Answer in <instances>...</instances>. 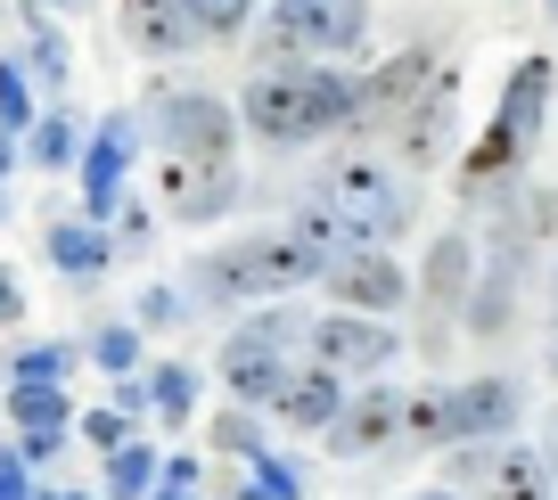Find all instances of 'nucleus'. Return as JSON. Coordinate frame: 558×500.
<instances>
[{
  "label": "nucleus",
  "instance_id": "1",
  "mask_svg": "<svg viewBox=\"0 0 558 500\" xmlns=\"http://www.w3.org/2000/svg\"><path fill=\"white\" fill-rule=\"evenodd\" d=\"M239 123L263 139V148H304V139L353 123V74H329V66H263L255 83L239 90Z\"/></svg>",
  "mask_w": 558,
  "mask_h": 500
},
{
  "label": "nucleus",
  "instance_id": "2",
  "mask_svg": "<svg viewBox=\"0 0 558 500\" xmlns=\"http://www.w3.org/2000/svg\"><path fill=\"white\" fill-rule=\"evenodd\" d=\"M320 271H329V255L288 222V230H246L222 255H197L190 288H206V304H271V295L304 288V279H320Z\"/></svg>",
  "mask_w": 558,
  "mask_h": 500
},
{
  "label": "nucleus",
  "instance_id": "3",
  "mask_svg": "<svg viewBox=\"0 0 558 500\" xmlns=\"http://www.w3.org/2000/svg\"><path fill=\"white\" fill-rule=\"evenodd\" d=\"M550 58H525L518 74H509V90H501V115L485 123V139L469 148V164H460V197H485V190H501L509 173L525 164V148L542 139V115H550Z\"/></svg>",
  "mask_w": 558,
  "mask_h": 500
},
{
  "label": "nucleus",
  "instance_id": "4",
  "mask_svg": "<svg viewBox=\"0 0 558 500\" xmlns=\"http://www.w3.org/2000/svg\"><path fill=\"white\" fill-rule=\"evenodd\" d=\"M320 206L345 230H362V239H402L411 230V190L386 164H362V156H345V164L320 173Z\"/></svg>",
  "mask_w": 558,
  "mask_h": 500
},
{
  "label": "nucleus",
  "instance_id": "5",
  "mask_svg": "<svg viewBox=\"0 0 558 500\" xmlns=\"http://www.w3.org/2000/svg\"><path fill=\"white\" fill-rule=\"evenodd\" d=\"M296 337H304L296 312H263L255 328H239V337L222 345V386L239 402H279V394H288V378H296V362H288Z\"/></svg>",
  "mask_w": 558,
  "mask_h": 500
},
{
  "label": "nucleus",
  "instance_id": "6",
  "mask_svg": "<svg viewBox=\"0 0 558 500\" xmlns=\"http://www.w3.org/2000/svg\"><path fill=\"white\" fill-rule=\"evenodd\" d=\"M148 132H157L165 156H230V139H239V107L214 99V90H157Z\"/></svg>",
  "mask_w": 558,
  "mask_h": 500
},
{
  "label": "nucleus",
  "instance_id": "7",
  "mask_svg": "<svg viewBox=\"0 0 558 500\" xmlns=\"http://www.w3.org/2000/svg\"><path fill=\"white\" fill-rule=\"evenodd\" d=\"M369 34V0H279L271 9V50L279 58H337V50H362Z\"/></svg>",
  "mask_w": 558,
  "mask_h": 500
},
{
  "label": "nucleus",
  "instance_id": "8",
  "mask_svg": "<svg viewBox=\"0 0 558 500\" xmlns=\"http://www.w3.org/2000/svg\"><path fill=\"white\" fill-rule=\"evenodd\" d=\"M402 353V337L386 328V312H353V304H337L329 320H313V362H329L337 378H353V369H386Z\"/></svg>",
  "mask_w": 558,
  "mask_h": 500
},
{
  "label": "nucleus",
  "instance_id": "9",
  "mask_svg": "<svg viewBox=\"0 0 558 500\" xmlns=\"http://www.w3.org/2000/svg\"><path fill=\"white\" fill-rule=\"evenodd\" d=\"M239 197L230 156H165L157 164V206L173 222H222V206Z\"/></svg>",
  "mask_w": 558,
  "mask_h": 500
},
{
  "label": "nucleus",
  "instance_id": "10",
  "mask_svg": "<svg viewBox=\"0 0 558 500\" xmlns=\"http://www.w3.org/2000/svg\"><path fill=\"white\" fill-rule=\"evenodd\" d=\"M427 83H436V50H427V41H418V50H402V58H386L378 74H362V83H353V132L411 115V107L427 99Z\"/></svg>",
  "mask_w": 558,
  "mask_h": 500
},
{
  "label": "nucleus",
  "instance_id": "11",
  "mask_svg": "<svg viewBox=\"0 0 558 500\" xmlns=\"http://www.w3.org/2000/svg\"><path fill=\"white\" fill-rule=\"evenodd\" d=\"M132 148H140V115H107L99 132H90V148H83V214L90 222H107V214L123 206V173H132Z\"/></svg>",
  "mask_w": 558,
  "mask_h": 500
},
{
  "label": "nucleus",
  "instance_id": "12",
  "mask_svg": "<svg viewBox=\"0 0 558 500\" xmlns=\"http://www.w3.org/2000/svg\"><path fill=\"white\" fill-rule=\"evenodd\" d=\"M320 279H329V295H337V304H353V312H402V304H411L402 263L378 255V246H345Z\"/></svg>",
  "mask_w": 558,
  "mask_h": 500
},
{
  "label": "nucleus",
  "instance_id": "13",
  "mask_svg": "<svg viewBox=\"0 0 558 500\" xmlns=\"http://www.w3.org/2000/svg\"><path fill=\"white\" fill-rule=\"evenodd\" d=\"M402 402H411V394H395V386L353 394L345 411H337V427H329V451H337V460H369V451H386L402 435Z\"/></svg>",
  "mask_w": 558,
  "mask_h": 500
},
{
  "label": "nucleus",
  "instance_id": "14",
  "mask_svg": "<svg viewBox=\"0 0 558 500\" xmlns=\"http://www.w3.org/2000/svg\"><path fill=\"white\" fill-rule=\"evenodd\" d=\"M525 411V394L509 378H469L452 386V443H493V435H509Z\"/></svg>",
  "mask_w": 558,
  "mask_h": 500
},
{
  "label": "nucleus",
  "instance_id": "15",
  "mask_svg": "<svg viewBox=\"0 0 558 500\" xmlns=\"http://www.w3.org/2000/svg\"><path fill=\"white\" fill-rule=\"evenodd\" d=\"M123 41L132 50H157V58H173V50H197V17H190V0H123Z\"/></svg>",
  "mask_w": 558,
  "mask_h": 500
},
{
  "label": "nucleus",
  "instance_id": "16",
  "mask_svg": "<svg viewBox=\"0 0 558 500\" xmlns=\"http://www.w3.org/2000/svg\"><path fill=\"white\" fill-rule=\"evenodd\" d=\"M485 500H558V467L534 443H501L485 460Z\"/></svg>",
  "mask_w": 558,
  "mask_h": 500
},
{
  "label": "nucleus",
  "instance_id": "17",
  "mask_svg": "<svg viewBox=\"0 0 558 500\" xmlns=\"http://www.w3.org/2000/svg\"><path fill=\"white\" fill-rule=\"evenodd\" d=\"M271 411L288 418V427H320V435H329V427H337V411H345V378H337L329 362H304Z\"/></svg>",
  "mask_w": 558,
  "mask_h": 500
},
{
  "label": "nucleus",
  "instance_id": "18",
  "mask_svg": "<svg viewBox=\"0 0 558 500\" xmlns=\"http://www.w3.org/2000/svg\"><path fill=\"white\" fill-rule=\"evenodd\" d=\"M476 288V246L460 239V230H444L436 246H427V271H418V295L427 304H469Z\"/></svg>",
  "mask_w": 558,
  "mask_h": 500
},
{
  "label": "nucleus",
  "instance_id": "19",
  "mask_svg": "<svg viewBox=\"0 0 558 500\" xmlns=\"http://www.w3.org/2000/svg\"><path fill=\"white\" fill-rule=\"evenodd\" d=\"M452 115H460L452 74H436V83H427V107H411V115H402V148H411V164H436V156H444V139H452Z\"/></svg>",
  "mask_w": 558,
  "mask_h": 500
},
{
  "label": "nucleus",
  "instance_id": "20",
  "mask_svg": "<svg viewBox=\"0 0 558 500\" xmlns=\"http://www.w3.org/2000/svg\"><path fill=\"white\" fill-rule=\"evenodd\" d=\"M509 312H518V246H509V255L469 288V328H476V337H501Z\"/></svg>",
  "mask_w": 558,
  "mask_h": 500
},
{
  "label": "nucleus",
  "instance_id": "21",
  "mask_svg": "<svg viewBox=\"0 0 558 500\" xmlns=\"http://www.w3.org/2000/svg\"><path fill=\"white\" fill-rule=\"evenodd\" d=\"M25 164H41V173H74V164H83V123H74L66 107L34 115V132H25Z\"/></svg>",
  "mask_w": 558,
  "mask_h": 500
},
{
  "label": "nucleus",
  "instance_id": "22",
  "mask_svg": "<svg viewBox=\"0 0 558 500\" xmlns=\"http://www.w3.org/2000/svg\"><path fill=\"white\" fill-rule=\"evenodd\" d=\"M50 263H58L66 279H99V271H107L99 222H90V214H74V222H50Z\"/></svg>",
  "mask_w": 558,
  "mask_h": 500
},
{
  "label": "nucleus",
  "instance_id": "23",
  "mask_svg": "<svg viewBox=\"0 0 558 500\" xmlns=\"http://www.w3.org/2000/svg\"><path fill=\"white\" fill-rule=\"evenodd\" d=\"M9 418H17L25 435H66V386H17L9 394Z\"/></svg>",
  "mask_w": 558,
  "mask_h": 500
},
{
  "label": "nucleus",
  "instance_id": "24",
  "mask_svg": "<svg viewBox=\"0 0 558 500\" xmlns=\"http://www.w3.org/2000/svg\"><path fill=\"white\" fill-rule=\"evenodd\" d=\"M34 74H25V58H0V132H34V115H41V99H34Z\"/></svg>",
  "mask_w": 558,
  "mask_h": 500
},
{
  "label": "nucleus",
  "instance_id": "25",
  "mask_svg": "<svg viewBox=\"0 0 558 500\" xmlns=\"http://www.w3.org/2000/svg\"><path fill=\"white\" fill-rule=\"evenodd\" d=\"M148 484H157V451L148 443L107 451V500H148Z\"/></svg>",
  "mask_w": 558,
  "mask_h": 500
},
{
  "label": "nucleus",
  "instance_id": "26",
  "mask_svg": "<svg viewBox=\"0 0 558 500\" xmlns=\"http://www.w3.org/2000/svg\"><path fill=\"white\" fill-rule=\"evenodd\" d=\"M25 74H34L41 90H58L66 83V34H58V25H25Z\"/></svg>",
  "mask_w": 558,
  "mask_h": 500
},
{
  "label": "nucleus",
  "instance_id": "27",
  "mask_svg": "<svg viewBox=\"0 0 558 500\" xmlns=\"http://www.w3.org/2000/svg\"><path fill=\"white\" fill-rule=\"evenodd\" d=\"M402 435H418V443H452V386L402 402Z\"/></svg>",
  "mask_w": 558,
  "mask_h": 500
},
{
  "label": "nucleus",
  "instance_id": "28",
  "mask_svg": "<svg viewBox=\"0 0 558 500\" xmlns=\"http://www.w3.org/2000/svg\"><path fill=\"white\" fill-rule=\"evenodd\" d=\"M246 467H255V476H246V500H304V476L279 460V451H255Z\"/></svg>",
  "mask_w": 558,
  "mask_h": 500
},
{
  "label": "nucleus",
  "instance_id": "29",
  "mask_svg": "<svg viewBox=\"0 0 558 500\" xmlns=\"http://www.w3.org/2000/svg\"><path fill=\"white\" fill-rule=\"evenodd\" d=\"M190 17L206 41H239L246 25H255V0H190Z\"/></svg>",
  "mask_w": 558,
  "mask_h": 500
},
{
  "label": "nucleus",
  "instance_id": "30",
  "mask_svg": "<svg viewBox=\"0 0 558 500\" xmlns=\"http://www.w3.org/2000/svg\"><path fill=\"white\" fill-rule=\"evenodd\" d=\"M90 369L132 378V369H140V328H99V337H90Z\"/></svg>",
  "mask_w": 558,
  "mask_h": 500
},
{
  "label": "nucleus",
  "instance_id": "31",
  "mask_svg": "<svg viewBox=\"0 0 558 500\" xmlns=\"http://www.w3.org/2000/svg\"><path fill=\"white\" fill-rule=\"evenodd\" d=\"M148 402H157V418H190V411H197V378H190L181 362H165L157 386H148Z\"/></svg>",
  "mask_w": 558,
  "mask_h": 500
},
{
  "label": "nucleus",
  "instance_id": "32",
  "mask_svg": "<svg viewBox=\"0 0 558 500\" xmlns=\"http://www.w3.org/2000/svg\"><path fill=\"white\" fill-rule=\"evenodd\" d=\"M66 369H74L66 345H25L17 353V386H66Z\"/></svg>",
  "mask_w": 558,
  "mask_h": 500
},
{
  "label": "nucleus",
  "instance_id": "33",
  "mask_svg": "<svg viewBox=\"0 0 558 500\" xmlns=\"http://www.w3.org/2000/svg\"><path fill=\"white\" fill-rule=\"evenodd\" d=\"M214 443H222V451H239V460H255V451H263V435H255V418H246V411H230L222 427H214Z\"/></svg>",
  "mask_w": 558,
  "mask_h": 500
},
{
  "label": "nucleus",
  "instance_id": "34",
  "mask_svg": "<svg viewBox=\"0 0 558 500\" xmlns=\"http://www.w3.org/2000/svg\"><path fill=\"white\" fill-rule=\"evenodd\" d=\"M25 467H34L25 451H0V500H25V492H34V484H25Z\"/></svg>",
  "mask_w": 558,
  "mask_h": 500
},
{
  "label": "nucleus",
  "instance_id": "35",
  "mask_svg": "<svg viewBox=\"0 0 558 500\" xmlns=\"http://www.w3.org/2000/svg\"><path fill=\"white\" fill-rule=\"evenodd\" d=\"M173 320H181V304H173L165 288H148V295H140V328H173Z\"/></svg>",
  "mask_w": 558,
  "mask_h": 500
},
{
  "label": "nucleus",
  "instance_id": "36",
  "mask_svg": "<svg viewBox=\"0 0 558 500\" xmlns=\"http://www.w3.org/2000/svg\"><path fill=\"white\" fill-rule=\"evenodd\" d=\"M83 427H90V443H99V451H123V418L116 411H90Z\"/></svg>",
  "mask_w": 558,
  "mask_h": 500
},
{
  "label": "nucleus",
  "instance_id": "37",
  "mask_svg": "<svg viewBox=\"0 0 558 500\" xmlns=\"http://www.w3.org/2000/svg\"><path fill=\"white\" fill-rule=\"evenodd\" d=\"M190 484H197V467L173 460V467H165V492H157V500H190Z\"/></svg>",
  "mask_w": 558,
  "mask_h": 500
},
{
  "label": "nucleus",
  "instance_id": "38",
  "mask_svg": "<svg viewBox=\"0 0 558 500\" xmlns=\"http://www.w3.org/2000/svg\"><path fill=\"white\" fill-rule=\"evenodd\" d=\"M0 320H25V288H17V271H0Z\"/></svg>",
  "mask_w": 558,
  "mask_h": 500
},
{
  "label": "nucleus",
  "instance_id": "39",
  "mask_svg": "<svg viewBox=\"0 0 558 500\" xmlns=\"http://www.w3.org/2000/svg\"><path fill=\"white\" fill-rule=\"evenodd\" d=\"M17 148H25L17 132H0V181H9V164H17Z\"/></svg>",
  "mask_w": 558,
  "mask_h": 500
},
{
  "label": "nucleus",
  "instance_id": "40",
  "mask_svg": "<svg viewBox=\"0 0 558 500\" xmlns=\"http://www.w3.org/2000/svg\"><path fill=\"white\" fill-rule=\"evenodd\" d=\"M550 369H558V279H550Z\"/></svg>",
  "mask_w": 558,
  "mask_h": 500
},
{
  "label": "nucleus",
  "instance_id": "41",
  "mask_svg": "<svg viewBox=\"0 0 558 500\" xmlns=\"http://www.w3.org/2000/svg\"><path fill=\"white\" fill-rule=\"evenodd\" d=\"M418 500H460V492H418Z\"/></svg>",
  "mask_w": 558,
  "mask_h": 500
},
{
  "label": "nucleus",
  "instance_id": "42",
  "mask_svg": "<svg viewBox=\"0 0 558 500\" xmlns=\"http://www.w3.org/2000/svg\"><path fill=\"white\" fill-rule=\"evenodd\" d=\"M542 9H550V25H558V0H542Z\"/></svg>",
  "mask_w": 558,
  "mask_h": 500
},
{
  "label": "nucleus",
  "instance_id": "43",
  "mask_svg": "<svg viewBox=\"0 0 558 500\" xmlns=\"http://www.w3.org/2000/svg\"><path fill=\"white\" fill-rule=\"evenodd\" d=\"M25 500H58V492H25Z\"/></svg>",
  "mask_w": 558,
  "mask_h": 500
},
{
  "label": "nucleus",
  "instance_id": "44",
  "mask_svg": "<svg viewBox=\"0 0 558 500\" xmlns=\"http://www.w3.org/2000/svg\"><path fill=\"white\" fill-rule=\"evenodd\" d=\"M50 9H74V0H50Z\"/></svg>",
  "mask_w": 558,
  "mask_h": 500
},
{
  "label": "nucleus",
  "instance_id": "45",
  "mask_svg": "<svg viewBox=\"0 0 558 500\" xmlns=\"http://www.w3.org/2000/svg\"><path fill=\"white\" fill-rule=\"evenodd\" d=\"M58 500H83V492H58Z\"/></svg>",
  "mask_w": 558,
  "mask_h": 500
}]
</instances>
